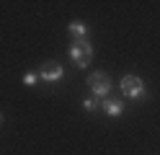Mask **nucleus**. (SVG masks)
<instances>
[{"instance_id": "nucleus-1", "label": "nucleus", "mask_w": 160, "mask_h": 155, "mask_svg": "<svg viewBox=\"0 0 160 155\" xmlns=\"http://www.w3.org/2000/svg\"><path fill=\"white\" fill-rule=\"evenodd\" d=\"M70 59L75 62V65L83 70L91 65V59H93V47H91V41L88 39H72V44H70Z\"/></svg>"}, {"instance_id": "nucleus-2", "label": "nucleus", "mask_w": 160, "mask_h": 155, "mask_svg": "<svg viewBox=\"0 0 160 155\" xmlns=\"http://www.w3.org/2000/svg\"><path fill=\"white\" fill-rule=\"evenodd\" d=\"M145 93H147L145 90V80L139 75H124L122 78V96L139 101V98H145Z\"/></svg>"}, {"instance_id": "nucleus-3", "label": "nucleus", "mask_w": 160, "mask_h": 155, "mask_svg": "<svg viewBox=\"0 0 160 155\" xmlns=\"http://www.w3.org/2000/svg\"><path fill=\"white\" fill-rule=\"evenodd\" d=\"M88 88H91L93 96L101 101V98H106L108 93H111V78H108L106 72H91V75H88Z\"/></svg>"}, {"instance_id": "nucleus-4", "label": "nucleus", "mask_w": 160, "mask_h": 155, "mask_svg": "<svg viewBox=\"0 0 160 155\" xmlns=\"http://www.w3.org/2000/svg\"><path fill=\"white\" fill-rule=\"evenodd\" d=\"M39 78L44 83H59L65 78V67L59 65V62H44V65L39 67Z\"/></svg>"}, {"instance_id": "nucleus-5", "label": "nucleus", "mask_w": 160, "mask_h": 155, "mask_svg": "<svg viewBox=\"0 0 160 155\" xmlns=\"http://www.w3.org/2000/svg\"><path fill=\"white\" fill-rule=\"evenodd\" d=\"M101 109L106 111V116H122L124 114V101L122 98H114V96H106L103 101H101Z\"/></svg>"}, {"instance_id": "nucleus-6", "label": "nucleus", "mask_w": 160, "mask_h": 155, "mask_svg": "<svg viewBox=\"0 0 160 155\" xmlns=\"http://www.w3.org/2000/svg\"><path fill=\"white\" fill-rule=\"evenodd\" d=\"M67 28H70V34H72V39H85V31H88V26L83 23V21H72V23H70Z\"/></svg>"}, {"instance_id": "nucleus-7", "label": "nucleus", "mask_w": 160, "mask_h": 155, "mask_svg": "<svg viewBox=\"0 0 160 155\" xmlns=\"http://www.w3.org/2000/svg\"><path fill=\"white\" fill-rule=\"evenodd\" d=\"M98 106H101V101H98L96 96H91V98H85V101H83V109H85L88 114H93V111H96Z\"/></svg>"}, {"instance_id": "nucleus-8", "label": "nucleus", "mask_w": 160, "mask_h": 155, "mask_svg": "<svg viewBox=\"0 0 160 155\" xmlns=\"http://www.w3.org/2000/svg\"><path fill=\"white\" fill-rule=\"evenodd\" d=\"M36 83H39L36 72H26V75H23V85H36Z\"/></svg>"}, {"instance_id": "nucleus-9", "label": "nucleus", "mask_w": 160, "mask_h": 155, "mask_svg": "<svg viewBox=\"0 0 160 155\" xmlns=\"http://www.w3.org/2000/svg\"><path fill=\"white\" fill-rule=\"evenodd\" d=\"M0 124H3V116H0Z\"/></svg>"}]
</instances>
